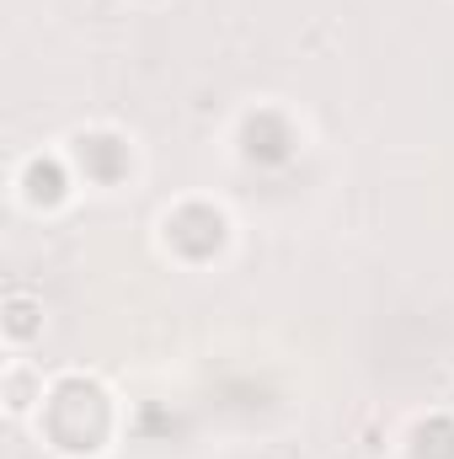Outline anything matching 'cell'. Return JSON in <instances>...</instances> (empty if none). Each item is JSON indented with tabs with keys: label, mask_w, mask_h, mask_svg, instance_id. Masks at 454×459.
<instances>
[{
	"label": "cell",
	"mask_w": 454,
	"mask_h": 459,
	"mask_svg": "<svg viewBox=\"0 0 454 459\" xmlns=\"http://www.w3.org/2000/svg\"><path fill=\"white\" fill-rule=\"evenodd\" d=\"M27 316H32V310H27L22 299H11V337H16V342H22V337L32 332V321H27Z\"/></svg>",
	"instance_id": "1"
}]
</instances>
